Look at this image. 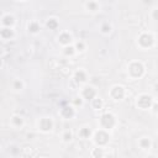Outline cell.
<instances>
[{"instance_id": "obj_25", "label": "cell", "mask_w": 158, "mask_h": 158, "mask_svg": "<svg viewBox=\"0 0 158 158\" xmlns=\"http://www.w3.org/2000/svg\"><path fill=\"white\" fill-rule=\"evenodd\" d=\"M91 158H102L104 157V149L100 147H94L90 152Z\"/></svg>"}, {"instance_id": "obj_27", "label": "cell", "mask_w": 158, "mask_h": 158, "mask_svg": "<svg viewBox=\"0 0 158 158\" xmlns=\"http://www.w3.org/2000/svg\"><path fill=\"white\" fill-rule=\"evenodd\" d=\"M83 102H84V100H83L80 96H77V98L73 99V106H74V107H77V106L80 107V106L83 105Z\"/></svg>"}, {"instance_id": "obj_30", "label": "cell", "mask_w": 158, "mask_h": 158, "mask_svg": "<svg viewBox=\"0 0 158 158\" xmlns=\"http://www.w3.org/2000/svg\"><path fill=\"white\" fill-rule=\"evenodd\" d=\"M1 67H2V58L0 57V68H1Z\"/></svg>"}, {"instance_id": "obj_2", "label": "cell", "mask_w": 158, "mask_h": 158, "mask_svg": "<svg viewBox=\"0 0 158 158\" xmlns=\"http://www.w3.org/2000/svg\"><path fill=\"white\" fill-rule=\"evenodd\" d=\"M154 43H156V37L149 31H143L137 36V46L143 51L152 48Z\"/></svg>"}, {"instance_id": "obj_28", "label": "cell", "mask_w": 158, "mask_h": 158, "mask_svg": "<svg viewBox=\"0 0 158 158\" xmlns=\"http://www.w3.org/2000/svg\"><path fill=\"white\" fill-rule=\"evenodd\" d=\"M157 10H158L157 7H153V9H152V19H153L154 21L157 20Z\"/></svg>"}, {"instance_id": "obj_23", "label": "cell", "mask_w": 158, "mask_h": 158, "mask_svg": "<svg viewBox=\"0 0 158 158\" xmlns=\"http://www.w3.org/2000/svg\"><path fill=\"white\" fill-rule=\"evenodd\" d=\"M11 85H12V89L15 91H21L25 88V83L22 81V79H14Z\"/></svg>"}, {"instance_id": "obj_3", "label": "cell", "mask_w": 158, "mask_h": 158, "mask_svg": "<svg viewBox=\"0 0 158 158\" xmlns=\"http://www.w3.org/2000/svg\"><path fill=\"white\" fill-rule=\"evenodd\" d=\"M154 102H156L154 98L151 94H147V93H142V94L137 95L136 99H135L136 107L139 109V110H143V111L144 110H151Z\"/></svg>"}, {"instance_id": "obj_29", "label": "cell", "mask_w": 158, "mask_h": 158, "mask_svg": "<svg viewBox=\"0 0 158 158\" xmlns=\"http://www.w3.org/2000/svg\"><path fill=\"white\" fill-rule=\"evenodd\" d=\"M146 158H157V157H156V154H148Z\"/></svg>"}, {"instance_id": "obj_19", "label": "cell", "mask_w": 158, "mask_h": 158, "mask_svg": "<svg viewBox=\"0 0 158 158\" xmlns=\"http://www.w3.org/2000/svg\"><path fill=\"white\" fill-rule=\"evenodd\" d=\"M46 27H47L48 30H52V31L57 30V28L59 27V21H58V19H57V17H48L47 21H46Z\"/></svg>"}, {"instance_id": "obj_5", "label": "cell", "mask_w": 158, "mask_h": 158, "mask_svg": "<svg viewBox=\"0 0 158 158\" xmlns=\"http://www.w3.org/2000/svg\"><path fill=\"white\" fill-rule=\"evenodd\" d=\"M117 125V118L114 114L111 112H105L100 116L99 118V126L101 130H105V131H110L112 130L115 126Z\"/></svg>"}, {"instance_id": "obj_24", "label": "cell", "mask_w": 158, "mask_h": 158, "mask_svg": "<svg viewBox=\"0 0 158 158\" xmlns=\"http://www.w3.org/2000/svg\"><path fill=\"white\" fill-rule=\"evenodd\" d=\"M62 141L64 143H70L73 141V132H72V130H65L62 133Z\"/></svg>"}, {"instance_id": "obj_21", "label": "cell", "mask_w": 158, "mask_h": 158, "mask_svg": "<svg viewBox=\"0 0 158 158\" xmlns=\"http://www.w3.org/2000/svg\"><path fill=\"white\" fill-rule=\"evenodd\" d=\"M100 32H101L102 35H110V33L112 32V25H111L110 22H107V21L102 22V23L100 25Z\"/></svg>"}, {"instance_id": "obj_20", "label": "cell", "mask_w": 158, "mask_h": 158, "mask_svg": "<svg viewBox=\"0 0 158 158\" xmlns=\"http://www.w3.org/2000/svg\"><path fill=\"white\" fill-rule=\"evenodd\" d=\"M73 46H74V49H75L77 53H83V52H85V49H86V43H85L84 41H81V40L75 41V42L73 43Z\"/></svg>"}, {"instance_id": "obj_6", "label": "cell", "mask_w": 158, "mask_h": 158, "mask_svg": "<svg viewBox=\"0 0 158 158\" xmlns=\"http://www.w3.org/2000/svg\"><path fill=\"white\" fill-rule=\"evenodd\" d=\"M109 96L110 99H112L114 101H121L125 99L126 96V89L123 85L120 84H115L109 89Z\"/></svg>"}, {"instance_id": "obj_7", "label": "cell", "mask_w": 158, "mask_h": 158, "mask_svg": "<svg viewBox=\"0 0 158 158\" xmlns=\"http://www.w3.org/2000/svg\"><path fill=\"white\" fill-rule=\"evenodd\" d=\"M53 127H54V122H53V118L49 117V116H43L37 122V128L42 133H49V132H52Z\"/></svg>"}, {"instance_id": "obj_11", "label": "cell", "mask_w": 158, "mask_h": 158, "mask_svg": "<svg viewBox=\"0 0 158 158\" xmlns=\"http://www.w3.org/2000/svg\"><path fill=\"white\" fill-rule=\"evenodd\" d=\"M75 107L73 106V105H65V106H63L62 109H60V111H59V115L64 118V120H70V118H73L74 116H75Z\"/></svg>"}, {"instance_id": "obj_4", "label": "cell", "mask_w": 158, "mask_h": 158, "mask_svg": "<svg viewBox=\"0 0 158 158\" xmlns=\"http://www.w3.org/2000/svg\"><path fill=\"white\" fill-rule=\"evenodd\" d=\"M91 138H93V142H94L95 147L104 148V147H106L110 143V138L111 137H110L109 131H105V130L99 128V130H96V131L93 132Z\"/></svg>"}, {"instance_id": "obj_12", "label": "cell", "mask_w": 158, "mask_h": 158, "mask_svg": "<svg viewBox=\"0 0 158 158\" xmlns=\"http://www.w3.org/2000/svg\"><path fill=\"white\" fill-rule=\"evenodd\" d=\"M15 23H16V20H15V16L12 14H5V15H2V17H1V25H2V27L14 28Z\"/></svg>"}, {"instance_id": "obj_17", "label": "cell", "mask_w": 158, "mask_h": 158, "mask_svg": "<svg viewBox=\"0 0 158 158\" xmlns=\"http://www.w3.org/2000/svg\"><path fill=\"white\" fill-rule=\"evenodd\" d=\"M93 132H94V131H93L89 126H83V127L79 128L78 136H79L80 138H83V139H89V138H91Z\"/></svg>"}, {"instance_id": "obj_22", "label": "cell", "mask_w": 158, "mask_h": 158, "mask_svg": "<svg viewBox=\"0 0 158 158\" xmlns=\"http://www.w3.org/2000/svg\"><path fill=\"white\" fill-rule=\"evenodd\" d=\"M90 102H91V107L94 110H101L104 107V100L101 98H99V96H96L95 99H93Z\"/></svg>"}, {"instance_id": "obj_1", "label": "cell", "mask_w": 158, "mask_h": 158, "mask_svg": "<svg viewBox=\"0 0 158 158\" xmlns=\"http://www.w3.org/2000/svg\"><path fill=\"white\" fill-rule=\"evenodd\" d=\"M127 74L132 80H138L146 74V67L141 60H131L127 65Z\"/></svg>"}, {"instance_id": "obj_9", "label": "cell", "mask_w": 158, "mask_h": 158, "mask_svg": "<svg viewBox=\"0 0 158 158\" xmlns=\"http://www.w3.org/2000/svg\"><path fill=\"white\" fill-rule=\"evenodd\" d=\"M88 79H89V75H88L86 70H84V69H81V68L77 69V70L73 73V80H74L77 84H79V85L85 84V83L88 81Z\"/></svg>"}, {"instance_id": "obj_8", "label": "cell", "mask_w": 158, "mask_h": 158, "mask_svg": "<svg viewBox=\"0 0 158 158\" xmlns=\"http://www.w3.org/2000/svg\"><path fill=\"white\" fill-rule=\"evenodd\" d=\"M98 96V90L95 86L93 85H84L80 93V98L85 101H91L93 99H95Z\"/></svg>"}, {"instance_id": "obj_16", "label": "cell", "mask_w": 158, "mask_h": 158, "mask_svg": "<svg viewBox=\"0 0 158 158\" xmlns=\"http://www.w3.org/2000/svg\"><path fill=\"white\" fill-rule=\"evenodd\" d=\"M10 122H11V126H14L15 128H21L25 125V118L21 115H12L10 118Z\"/></svg>"}, {"instance_id": "obj_14", "label": "cell", "mask_w": 158, "mask_h": 158, "mask_svg": "<svg viewBox=\"0 0 158 158\" xmlns=\"http://www.w3.org/2000/svg\"><path fill=\"white\" fill-rule=\"evenodd\" d=\"M15 37V31L14 28H9V27H1L0 28V38L4 41H10Z\"/></svg>"}, {"instance_id": "obj_26", "label": "cell", "mask_w": 158, "mask_h": 158, "mask_svg": "<svg viewBox=\"0 0 158 158\" xmlns=\"http://www.w3.org/2000/svg\"><path fill=\"white\" fill-rule=\"evenodd\" d=\"M75 49H74V46L70 44V46H67V47H63V54L65 57H73L75 54Z\"/></svg>"}, {"instance_id": "obj_15", "label": "cell", "mask_w": 158, "mask_h": 158, "mask_svg": "<svg viewBox=\"0 0 158 158\" xmlns=\"http://www.w3.org/2000/svg\"><path fill=\"white\" fill-rule=\"evenodd\" d=\"M27 31L31 33V35H37L41 32V25L38 21L36 20H32L27 23Z\"/></svg>"}, {"instance_id": "obj_13", "label": "cell", "mask_w": 158, "mask_h": 158, "mask_svg": "<svg viewBox=\"0 0 158 158\" xmlns=\"http://www.w3.org/2000/svg\"><path fill=\"white\" fill-rule=\"evenodd\" d=\"M84 7L86 11L91 12V14H95L98 11H100L101 9V5L99 1H95V0H89V1H85L84 2Z\"/></svg>"}, {"instance_id": "obj_10", "label": "cell", "mask_w": 158, "mask_h": 158, "mask_svg": "<svg viewBox=\"0 0 158 158\" xmlns=\"http://www.w3.org/2000/svg\"><path fill=\"white\" fill-rule=\"evenodd\" d=\"M57 41H58V43H59L62 47H67V46L73 44V36H72V33H69L68 31H63V32H60V33L58 35Z\"/></svg>"}, {"instance_id": "obj_18", "label": "cell", "mask_w": 158, "mask_h": 158, "mask_svg": "<svg viewBox=\"0 0 158 158\" xmlns=\"http://www.w3.org/2000/svg\"><path fill=\"white\" fill-rule=\"evenodd\" d=\"M138 147L142 151H149L152 148V139L149 137H141L138 139Z\"/></svg>"}]
</instances>
